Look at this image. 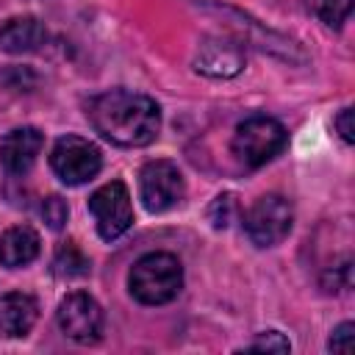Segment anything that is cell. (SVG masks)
Here are the masks:
<instances>
[{
    "label": "cell",
    "mask_w": 355,
    "mask_h": 355,
    "mask_svg": "<svg viewBox=\"0 0 355 355\" xmlns=\"http://www.w3.org/2000/svg\"><path fill=\"white\" fill-rule=\"evenodd\" d=\"M333 125H336L338 136H341L347 144H352V141H355V125H352V108H349V105L338 111V116L333 119Z\"/></svg>",
    "instance_id": "obj_20"
},
{
    "label": "cell",
    "mask_w": 355,
    "mask_h": 355,
    "mask_svg": "<svg viewBox=\"0 0 355 355\" xmlns=\"http://www.w3.org/2000/svg\"><path fill=\"white\" fill-rule=\"evenodd\" d=\"M55 322L61 327V333L78 344H94L100 341L103 336V324H105V316H103V308L100 302L86 294V291H72L67 294L61 302H58V311H55Z\"/></svg>",
    "instance_id": "obj_8"
},
{
    "label": "cell",
    "mask_w": 355,
    "mask_h": 355,
    "mask_svg": "<svg viewBox=\"0 0 355 355\" xmlns=\"http://www.w3.org/2000/svg\"><path fill=\"white\" fill-rule=\"evenodd\" d=\"M47 42V28L36 17H14L0 28V50L11 55L36 53Z\"/></svg>",
    "instance_id": "obj_12"
},
{
    "label": "cell",
    "mask_w": 355,
    "mask_h": 355,
    "mask_svg": "<svg viewBox=\"0 0 355 355\" xmlns=\"http://www.w3.org/2000/svg\"><path fill=\"white\" fill-rule=\"evenodd\" d=\"M44 147L39 128H14L0 139V164L8 175H25Z\"/></svg>",
    "instance_id": "obj_10"
},
{
    "label": "cell",
    "mask_w": 355,
    "mask_h": 355,
    "mask_svg": "<svg viewBox=\"0 0 355 355\" xmlns=\"http://www.w3.org/2000/svg\"><path fill=\"white\" fill-rule=\"evenodd\" d=\"M128 288L141 305H166L183 288V266L172 252H147L130 266Z\"/></svg>",
    "instance_id": "obj_2"
},
{
    "label": "cell",
    "mask_w": 355,
    "mask_h": 355,
    "mask_svg": "<svg viewBox=\"0 0 355 355\" xmlns=\"http://www.w3.org/2000/svg\"><path fill=\"white\" fill-rule=\"evenodd\" d=\"M241 219V202L233 191H225V194H216L208 205V222L216 227V230H227L233 222Z\"/></svg>",
    "instance_id": "obj_15"
},
{
    "label": "cell",
    "mask_w": 355,
    "mask_h": 355,
    "mask_svg": "<svg viewBox=\"0 0 355 355\" xmlns=\"http://www.w3.org/2000/svg\"><path fill=\"white\" fill-rule=\"evenodd\" d=\"M89 211L94 216L97 233L105 241L119 239L130 225H133V205H130V191L122 180H111L100 186L89 197Z\"/></svg>",
    "instance_id": "obj_7"
},
{
    "label": "cell",
    "mask_w": 355,
    "mask_h": 355,
    "mask_svg": "<svg viewBox=\"0 0 355 355\" xmlns=\"http://www.w3.org/2000/svg\"><path fill=\"white\" fill-rule=\"evenodd\" d=\"M67 216H69V208H67L64 197L50 194V197L42 202V219L47 222V227H50V230H61V227H64V222H67Z\"/></svg>",
    "instance_id": "obj_17"
},
{
    "label": "cell",
    "mask_w": 355,
    "mask_h": 355,
    "mask_svg": "<svg viewBox=\"0 0 355 355\" xmlns=\"http://www.w3.org/2000/svg\"><path fill=\"white\" fill-rule=\"evenodd\" d=\"M39 319L36 297L25 291H8L0 297V338H19L25 336Z\"/></svg>",
    "instance_id": "obj_11"
},
{
    "label": "cell",
    "mask_w": 355,
    "mask_h": 355,
    "mask_svg": "<svg viewBox=\"0 0 355 355\" xmlns=\"http://www.w3.org/2000/svg\"><path fill=\"white\" fill-rule=\"evenodd\" d=\"M186 194V180L183 172L178 169V164L158 158V161H147L139 172V200L150 214H161L169 211L172 205H178Z\"/></svg>",
    "instance_id": "obj_6"
},
{
    "label": "cell",
    "mask_w": 355,
    "mask_h": 355,
    "mask_svg": "<svg viewBox=\"0 0 355 355\" xmlns=\"http://www.w3.org/2000/svg\"><path fill=\"white\" fill-rule=\"evenodd\" d=\"M92 128L116 147H147L161 130V108L153 97L130 89H108L89 100Z\"/></svg>",
    "instance_id": "obj_1"
},
{
    "label": "cell",
    "mask_w": 355,
    "mask_h": 355,
    "mask_svg": "<svg viewBox=\"0 0 355 355\" xmlns=\"http://www.w3.org/2000/svg\"><path fill=\"white\" fill-rule=\"evenodd\" d=\"M302 3L327 28H341L352 11V0H302Z\"/></svg>",
    "instance_id": "obj_16"
},
{
    "label": "cell",
    "mask_w": 355,
    "mask_h": 355,
    "mask_svg": "<svg viewBox=\"0 0 355 355\" xmlns=\"http://www.w3.org/2000/svg\"><path fill=\"white\" fill-rule=\"evenodd\" d=\"M100 166H103L100 147L83 136H75V133L61 136L50 150V169L67 186L89 183L100 172Z\"/></svg>",
    "instance_id": "obj_4"
},
{
    "label": "cell",
    "mask_w": 355,
    "mask_h": 355,
    "mask_svg": "<svg viewBox=\"0 0 355 355\" xmlns=\"http://www.w3.org/2000/svg\"><path fill=\"white\" fill-rule=\"evenodd\" d=\"M244 349H263V352H288L291 344L283 333L277 330H269V333H261L258 338H252L250 344H244Z\"/></svg>",
    "instance_id": "obj_18"
},
{
    "label": "cell",
    "mask_w": 355,
    "mask_h": 355,
    "mask_svg": "<svg viewBox=\"0 0 355 355\" xmlns=\"http://www.w3.org/2000/svg\"><path fill=\"white\" fill-rule=\"evenodd\" d=\"M92 269V261L75 241H64L53 255V275L61 280H78L86 277Z\"/></svg>",
    "instance_id": "obj_14"
},
{
    "label": "cell",
    "mask_w": 355,
    "mask_h": 355,
    "mask_svg": "<svg viewBox=\"0 0 355 355\" xmlns=\"http://www.w3.org/2000/svg\"><path fill=\"white\" fill-rule=\"evenodd\" d=\"M42 250V239L31 225H14L0 236V266L19 269L36 261Z\"/></svg>",
    "instance_id": "obj_13"
},
{
    "label": "cell",
    "mask_w": 355,
    "mask_h": 355,
    "mask_svg": "<svg viewBox=\"0 0 355 355\" xmlns=\"http://www.w3.org/2000/svg\"><path fill=\"white\" fill-rule=\"evenodd\" d=\"M294 222V208L280 194H263L258 197L250 211L244 214V230L255 247H275L280 244Z\"/></svg>",
    "instance_id": "obj_5"
},
{
    "label": "cell",
    "mask_w": 355,
    "mask_h": 355,
    "mask_svg": "<svg viewBox=\"0 0 355 355\" xmlns=\"http://www.w3.org/2000/svg\"><path fill=\"white\" fill-rule=\"evenodd\" d=\"M194 69L208 78H233L244 69V47L227 36H208L200 42Z\"/></svg>",
    "instance_id": "obj_9"
},
{
    "label": "cell",
    "mask_w": 355,
    "mask_h": 355,
    "mask_svg": "<svg viewBox=\"0 0 355 355\" xmlns=\"http://www.w3.org/2000/svg\"><path fill=\"white\" fill-rule=\"evenodd\" d=\"M352 322H344V324H338L336 330H333V336H330V341H327V349L330 352H349L352 349Z\"/></svg>",
    "instance_id": "obj_19"
},
{
    "label": "cell",
    "mask_w": 355,
    "mask_h": 355,
    "mask_svg": "<svg viewBox=\"0 0 355 355\" xmlns=\"http://www.w3.org/2000/svg\"><path fill=\"white\" fill-rule=\"evenodd\" d=\"M286 141H288V133L277 119H272V116H250L236 128L230 147H233V155L244 166L258 169V166L269 164L286 147Z\"/></svg>",
    "instance_id": "obj_3"
}]
</instances>
